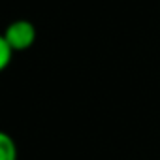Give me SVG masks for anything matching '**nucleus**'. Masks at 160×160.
I'll list each match as a JSON object with an SVG mask.
<instances>
[{
    "label": "nucleus",
    "mask_w": 160,
    "mask_h": 160,
    "mask_svg": "<svg viewBox=\"0 0 160 160\" xmlns=\"http://www.w3.org/2000/svg\"><path fill=\"white\" fill-rule=\"evenodd\" d=\"M2 38L13 47L15 53L27 51V49H30V47L34 45V42H36V27H34V23L28 21V19L12 21V23L6 27Z\"/></svg>",
    "instance_id": "f257e3e1"
},
{
    "label": "nucleus",
    "mask_w": 160,
    "mask_h": 160,
    "mask_svg": "<svg viewBox=\"0 0 160 160\" xmlns=\"http://www.w3.org/2000/svg\"><path fill=\"white\" fill-rule=\"evenodd\" d=\"M0 160H19L17 143L8 132H0Z\"/></svg>",
    "instance_id": "f03ea898"
},
{
    "label": "nucleus",
    "mask_w": 160,
    "mask_h": 160,
    "mask_svg": "<svg viewBox=\"0 0 160 160\" xmlns=\"http://www.w3.org/2000/svg\"><path fill=\"white\" fill-rule=\"evenodd\" d=\"M13 55H15V51H13V47L0 36V70H6L10 64H12V60H13Z\"/></svg>",
    "instance_id": "7ed1b4c3"
}]
</instances>
